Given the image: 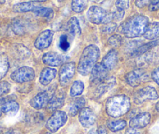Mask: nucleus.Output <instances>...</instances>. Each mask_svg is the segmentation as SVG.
<instances>
[{"label":"nucleus","instance_id":"37998d69","mask_svg":"<svg viewBox=\"0 0 159 134\" xmlns=\"http://www.w3.org/2000/svg\"><path fill=\"white\" fill-rule=\"evenodd\" d=\"M88 134H98V131L95 129H92Z\"/></svg>","mask_w":159,"mask_h":134},{"label":"nucleus","instance_id":"8fccbe9b","mask_svg":"<svg viewBox=\"0 0 159 134\" xmlns=\"http://www.w3.org/2000/svg\"><path fill=\"white\" fill-rule=\"evenodd\" d=\"M0 117H1V112H0Z\"/></svg>","mask_w":159,"mask_h":134},{"label":"nucleus","instance_id":"6ab92c4d","mask_svg":"<svg viewBox=\"0 0 159 134\" xmlns=\"http://www.w3.org/2000/svg\"><path fill=\"white\" fill-rule=\"evenodd\" d=\"M118 62V52L115 50H111L105 55L102 60V64L108 69L111 70L116 67Z\"/></svg>","mask_w":159,"mask_h":134},{"label":"nucleus","instance_id":"79ce46f5","mask_svg":"<svg viewBox=\"0 0 159 134\" xmlns=\"http://www.w3.org/2000/svg\"><path fill=\"white\" fill-rule=\"evenodd\" d=\"M98 134H107V130L104 126H100L98 130Z\"/></svg>","mask_w":159,"mask_h":134},{"label":"nucleus","instance_id":"3c124183","mask_svg":"<svg viewBox=\"0 0 159 134\" xmlns=\"http://www.w3.org/2000/svg\"><path fill=\"white\" fill-rule=\"evenodd\" d=\"M59 1H62V0H59Z\"/></svg>","mask_w":159,"mask_h":134},{"label":"nucleus","instance_id":"f704fd0d","mask_svg":"<svg viewBox=\"0 0 159 134\" xmlns=\"http://www.w3.org/2000/svg\"><path fill=\"white\" fill-rule=\"evenodd\" d=\"M116 7L118 10H127L129 7V0H116Z\"/></svg>","mask_w":159,"mask_h":134},{"label":"nucleus","instance_id":"ea45409f","mask_svg":"<svg viewBox=\"0 0 159 134\" xmlns=\"http://www.w3.org/2000/svg\"><path fill=\"white\" fill-rule=\"evenodd\" d=\"M150 2V0H135V5L138 8H143Z\"/></svg>","mask_w":159,"mask_h":134},{"label":"nucleus","instance_id":"aec40b11","mask_svg":"<svg viewBox=\"0 0 159 134\" xmlns=\"http://www.w3.org/2000/svg\"><path fill=\"white\" fill-rule=\"evenodd\" d=\"M56 74H57L56 69L50 68V67H46V68L43 69L40 74V82L43 86H47L56 78Z\"/></svg>","mask_w":159,"mask_h":134},{"label":"nucleus","instance_id":"2f4dec72","mask_svg":"<svg viewBox=\"0 0 159 134\" xmlns=\"http://www.w3.org/2000/svg\"><path fill=\"white\" fill-rule=\"evenodd\" d=\"M123 38L119 35H113L108 38V44L112 47H119L121 46Z\"/></svg>","mask_w":159,"mask_h":134},{"label":"nucleus","instance_id":"4468645a","mask_svg":"<svg viewBox=\"0 0 159 134\" xmlns=\"http://www.w3.org/2000/svg\"><path fill=\"white\" fill-rule=\"evenodd\" d=\"M41 7L40 2L37 1H30V2H24L17 3L13 7V11L16 13H27V12H34L38 7Z\"/></svg>","mask_w":159,"mask_h":134},{"label":"nucleus","instance_id":"393cba45","mask_svg":"<svg viewBox=\"0 0 159 134\" xmlns=\"http://www.w3.org/2000/svg\"><path fill=\"white\" fill-rule=\"evenodd\" d=\"M11 27L13 32L17 35H24L26 32V29H27L25 23H24L22 20L17 19V18L13 20V22H12Z\"/></svg>","mask_w":159,"mask_h":134},{"label":"nucleus","instance_id":"c85d7f7f","mask_svg":"<svg viewBox=\"0 0 159 134\" xmlns=\"http://www.w3.org/2000/svg\"><path fill=\"white\" fill-rule=\"evenodd\" d=\"M10 63L7 56H0V80L2 79L8 72Z\"/></svg>","mask_w":159,"mask_h":134},{"label":"nucleus","instance_id":"f03ea898","mask_svg":"<svg viewBox=\"0 0 159 134\" xmlns=\"http://www.w3.org/2000/svg\"><path fill=\"white\" fill-rule=\"evenodd\" d=\"M100 57V50L95 45H89L84 50L80 58L77 71L80 75H88L91 74Z\"/></svg>","mask_w":159,"mask_h":134},{"label":"nucleus","instance_id":"4c0bfd02","mask_svg":"<svg viewBox=\"0 0 159 134\" xmlns=\"http://www.w3.org/2000/svg\"><path fill=\"white\" fill-rule=\"evenodd\" d=\"M149 10L151 11H156L159 10V0H150Z\"/></svg>","mask_w":159,"mask_h":134},{"label":"nucleus","instance_id":"a18cd8bd","mask_svg":"<svg viewBox=\"0 0 159 134\" xmlns=\"http://www.w3.org/2000/svg\"><path fill=\"white\" fill-rule=\"evenodd\" d=\"M45 1H47V0H37V2H45Z\"/></svg>","mask_w":159,"mask_h":134},{"label":"nucleus","instance_id":"5701e85b","mask_svg":"<svg viewBox=\"0 0 159 134\" xmlns=\"http://www.w3.org/2000/svg\"><path fill=\"white\" fill-rule=\"evenodd\" d=\"M86 101L84 97H80L76 99L73 104L70 105V109H69V115L71 117L76 116L79 112L84 107Z\"/></svg>","mask_w":159,"mask_h":134},{"label":"nucleus","instance_id":"6e6552de","mask_svg":"<svg viewBox=\"0 0 159 134\" xmlns=\"http://www.w3.org/2000/svg\"><path fill=\"white\" fill-rule=\"evenodd\" d=\"M76 65L75 63L70 62L63 64L59 72V82L61 86H66L70 83L75 74Z\"/></svg>","mask_w":159,"mask_h":134},{"label":"nucleus","instance_id":"c9c22d12","mask_svg":"<svg viewBox=\"0 0 159 134\" xmlns=\"http://www.w3.org/2000/svg\"><path fill=\"white\" fill-rule=\"evenodd\" d=\"M116 27H117V25H116V23H108V24H105V25L102 27V32L105 34H110L116 30Z\"/></svg>","mask_w":159,"mask_h":134},{"label":"nucleus","instance_id":"7c9ffc66","mask_svg":"<svg viewBox=\"0 0 159 134\" xmlns=\"http://www.w3.org/2000/svg\"><path fill=\"white\" fill-rule=\"evenodd\" d=\"M86 1L85 0H72L71 7L75 13H81L86 8Z\"/></svg>","mask_w":159,"mask_h":134},{"label":"nucleus","instance_id":"9d476101","mask_svg":"<svg viewBox=\"0 0 159 134\" xmlns=\"http://www.w3.org/2000/svg\"><path fill=\"white\" fill-rule=\"evenodd\" d=\"M108 70L102 64L98 63L91 72V82L94 84H100L107 78Z\"/></svg>","mask_w":159,"mask_h":134},{"label":"nucleus","instance_id":"a211bd4d","mask_svg":"<svg viewBox=\"0 0 159 134\" xmlns=\"http://www.w3.org/2000/svg\"><path fill=\"white\" fill-rule=\"evenodd\" d=\"M42 61L45 64L49 66H53V67H56V66L61 65L63 60L62 57L57 53H54V52H48L44 54L43 57H42Z\"/></svg>","mask_w":159,"mask_h":134},{"label":"nucleus","instance_id":"58836bf2","mask_svg":"<svg viewBox=\"0 0 159 134\" xmlns=\"http://www.w3.org/2000/svg\"><path fill=\"white\" fill-rule=\"evenodd\" d=\"M151 77H152L153 80L159 86V67L153 71L152 74H151Z\"/></svg>","mask_w":159,"mask_h":134},{"label":"nucleus","instance_id":"e433bc0d","mask_svg":"<svg viewBox=\"0 0 159 134\" xmlns=\"http://www.w3.org/2000/svg\"><path fill=\"white\" fill-rule=\"evenodd\" d=\"M125 15V11L124 10H116V11L113 12V20H116V21H121L123 20V17Z\"/></svg>","mask_w":159,"mask_h":134},{"label":"nucleus","instance_id":"bb28decb","mask_svg":"<svg viewBox=\"0 0 159 134\" xmlns=\"http://www.w3.org/2000/svg\"><path fill=\"white\" fill-rule=\"evenodd\" d=\"M33 13L37 16L42 17L45 18L47 20H51L54 16V11H53L52 9L43 7L42 6L38 7Z\"/></svg>","mask_w":159,"mask_h":134},{"label":"nucleus","instance_id":"cd10ccee","mask_svg":"<svg viewBox=\"0 0 159 134\" xmlns=\"http://www.w3.org/2000/svg\"><path fill=\"white\" fill-rule=\"evenodd\" d=\"M84 89V84L82 81H75L70 88V95L71 97H77L82 94Z\"/></svg>","mask_w":159,"mask_h":134},{"label":"nucleus","instance_id":"a878e982","mask_svg":"<svg viewBox=\"0 0 159 134\" xmlns=\"http://www.w3.org/2000/svg\"><path fill=\"white\" fill-rule=\"evenodd\" d=\"M108 129L112 132H118L124 129L126 126V122L123 119L109 120L107 123Z\"/></svg>","mask_w":159,"mask_h":134},{"label":"nucleus","instance_id":"423d86ee","mask_svg":"<svg viewBox=\"0 0 159 134\" xmlns=\"http://www.w3.org/2000/svg\"><path fill=\"white\" fill-rule=\"evenodd\" d=\"M158 93L152 86H146L134 95V102L137 104H140L149 100H157L158 98Z\"/></svg>","mask_w":159,"mask_h":134},{"label":"nucleus","instance_id":"473e14b6","mask_svg":"<svg viewBox=\"0 0 159 134\" xmlns=\"http://www.w3.org/2000/svg\"><path fill=\"white\" fill-rule=\"evenodd\" d=\"M70 42H69L68 36L66 35H62L59 38V48L62 51H67L70 48Z\"/></svg>","mask_w":159,"mask_h":134},{"label":"nucleus","instance_id":"c03bdc74","mask_svg":"<svg viewBox=\"0 0 159 134\" xmlns=\"http://www.w3.org/2000/svg\"><path fill=\"white\" fill-rule=\"evenodd\" d=\"M155 109H156V111H157V112H159V101L157 103V104H156V105H155Z\"/></svg>","mask_w":159,"mask_h":134},{"label":"nucleus","instance_id":"c756f323","mask_svg":"<svg viewBox=\"0 0 159 134\" xmlns=\"http://www.w3.org/2000/svg\"><path fill=\"white\" fill-rule=\"evenodd\" d=\"M158 42H159L158 41L154 40V41L151 42L149 43H146V44L143 45V46H141V47H138L137 50H135V51L134 52L133 54H134V56H140V55L143 54V53H146L148 50H151V49H152L154 47L157 46V45L158 44Z\"/></svg>","mask_w":159,"mask_h":134},{"label":"nucleus","instance_id":"dca6fc26","mask_svg":"<svg viewBox=\"0 0 159 134\" xmlns=\"http://www.w3.org/2000/svg\"><path fill=\"white\" fill-rule=\"evenodd\" d=\"M144 76V72L143 71H132L126 75V81L132 87H137L141 83Z\"/></svg>","mask_w":159,"mask_h":134},{"label":"nucleus","instance_id":"f3484780","mask_svg":"<svg viewBox=\"0 0 159 134\" xmlns=\"http://www.w3.org/2000/svg\"><path fill=\"white\" fill-rule=\"evenodd\" d=\"M65 102V95L62 92L54 93L48 102V109L50 111H56L63 106Z\"/></svg>","mask_w":159,"mask_h":134},{"label":"nucleus","instance_id":"2eb2a0df","mask_svg":"<svg viewBox=\"0 0 159 134\" xmlns=\"http://www.w3.org/2000/svg\"><path fill=\"white\" fill-rule=\"evenodd\" d=\"M115 84H116V79L114 77H107L95 89L94 96L97 98L101 97L102 95L105 94L110 89H111Z\"/></svg>","mask_w":159,"mask_h":134},{"label":"nucleus","instance_id":"4be33fe9","mask_svg":"<svg viewBox=\"0 0 159 134\" xmlns=\"http://www.w3.org/2000/svg\"><path fill=\"white\" fill-rule=\"evenodd\" d=\"M144 38L146 39L154 41L159 38V22H153L148 25L144 33Z\"/></svg>","mask_w":159,"mask_h":134},{"label":"nucleus","instance_id":"f257e3e1","mask_svg":"<svg viewBox=\"0 0 159 134\" xmlns=\"http://www.w3.org/2000/svg\"><path fill=\"white\" fill-rule=\"evenodd\" d=\"M149 25V19L144 15H134L123 23L119 32L128 38H134L144 35Z\"/></svg>","mask_w":159,"mask_h":134},{"label":"nucleus","instance_id":"412c9836","mask_svg":"<svg viewBox=\"0 0 159 134\" xmlns=\"http://www.w3.org/2000/svg\"><path fill=\"white\" fill-rule=\"evenodd\" d=\"M20 109V105L16 101H8L1 106V112L8 115H15Z\"/></svg>","mask_w":159,"mask_h":134},{"label":"nucleus","instance_id":"72a5a7b5","mask_svg":"<svg viewBox=\"0 0 159 134\" xmlns=\"http://www.w3.org/2000/svg\"><path fill=\"white\" fill-rule=\"evenodd\" d=\"M11 85L7 81L0 82V97L7 94L10 91Z\"/></svg>","mask_w":159,"mask_h":134},{"label":"nucleus","instance_id":"49530a36","mask_svg":"<svg viewBox=\"0 0 159 134\" xmlns=\"http://www.w3.org/2000/svg\"><path fill=\"white\" fill-rule=\"evenodd\" d=\"M91 1L93 2H99L100 0H91Z\"/></svg>","mask_w":159,"mask_h":134},{"label":"nucleus","instance_id":"603ef678","mask_svg":"<svg viewBox=\"0 0 159 134\" xmlns=\"http://www.w3.org/2000/svg\"></svg>","mask_w":159,"mask_h":134},{"label":"nucleus","instance_id":"7ed1b4c3","mask_svg":"<svg viewBox=\"0 0 159 134\" xmlns=\"http://www.w3.org/2000/svg\"><path fill=\"white\" fill-rule=\"evenodd\" d=\"M130 100L123 94L116 95L110 97L107 101L105 109L109 116L113 118L123 116L130 109Z\"/></svg>","mask_w":159,"mask_h":134},{"label":"nucleus","instance_id":"0eeeda50","mask_svg":"<svg viewBox=\"0 0 159 134\" xmlns=\"http://www.w3.org/2000/svg\"><path fill=\"white\" fill-rule=\"evenodd\" d=\"M108 12L97 6H92L90 7L87 13V17L89 21L94 24H101L105 23Z\"/></svg>","mask_w":159,"mask_h":134},{"label":"nucleus","instance_id":"f8f14e48","mask_svg":"<svg viewBox=\"0 0 159 134\" xmlns=\"http://www.w3.org/2000/svg\"><path fill=\"white\" fill-rule=\"evenodd\" d=\"M52 97L48 92H42L34 97L30 101V105L36 110L44 108L48 105L50 99Z\"/></svg>","mask_w":159,"mask_h":134},{"label":"nucleus","instance_id":"1a4fd4ad","mask_svg":"<svg viewBox=\"0 0 159 134\" xmlns=\"http://www.w3.org/2000/svg\"><path fill=\"white\" fill-rule=\"evenodd\" d=\"M54 32L51 30H45L39 34L34 41V47L38 50H42L48 48L52 42Z\"/></svg>","mask_w":159,"mask_h":134},{"label":"nucleus","instance_id":"20e7f679","mask_svg":"<svg viewBox=\"0 0 159 134\" xmlns=\"http://www.w3.org/2000/svg\"><path fill=\"white\" fill-rule=\"evenodd\" d=\"M67 119H68V116L65 112L56 111L46 122V124H45L46 129L50 132L54 133L66 124Z\"/></svg>","mask_w":159,"mask_h":134},{"label":"nucleus","instance_id":"39448f33","mask_svg":"<svg viewBox=\"0 0 159 134\" xmlns=\"http://www.w3.org/2000/svg\"><path fill=\"white\" fill-rule=\"evenodd\" d=\"M35 77V72L32 67L24 66L14 71L10 75V78L13 82L16 83L28 82L32 81Z\"/></svg>","mask_w":159,"mask_h":134},{"label":"nucleus","instance_id":"ddd939ff","mask_svg":"<svg viewBox=\"0 0 159 134\" xmlns=\"http://www.w3.org/2000/svg\"><path fill=\"white\" fill-rule=\"evenodd\" d=\"M151 119V114L148 112H141L134 116L129 121V126L134 129H143L150 123Z\"/></svg>","mask_w":159,"mask_h":134},{"label":"nucleus","instance_id":"b1692460","mask_svg":"<svg viewBox=\"0 0 159 134\" xmlns=\"http://www.w3.org/2000/svg\"><path fill=\"white\" fill-rule=\"evenodd\" d=\"M67 29L73 35H79L81 34V27L80 25V22L75 17H73L69 20L67 23Z\"/></svg>","mask_w":159,"mask_h":134},{"label":"nucleus","instance_id":"09e8293b","mask_svg":"<svg viewBox=\"0 0 159 134\" xmlns=\"http://www.w3.org/2000/svg\"><path fill=\"white\" fill-rule=\"evenodd\" d=\"M5 2V0H0V3H4Z\"/></svg>","mask_w":159,"mask_h":134},{"label":"nucleus","instance_id":"9b49d317","mask_svg":"<svg viewBox=\"0 0 159 134\" xmlns=\"http://www.w3.org/2000/svg\"><path fill=\"white\" fill-rule=\"evenodd\" d=\"M96 115L90 107H84L79 112V121L84 128H90L95 123Z\"/></svg>","mask_w":159,"mask_h":134},{"label":"nucleus","instance_id":"a19ab883","mask_svg":"<svg viewBox=\"0 0 159 134\" xmlns=\"http://www.w3.org/2000/svg\"><path fill=\"white\" fill-rule=\"evenodd\" d=\"M125 134H140V132L137 129H134V128L130 127V129H128L126 130Z\"/></svg>","mask_w":159,"mask_h":134},{"label":"nucleus","instance_id":"de8ad7c7","mask_svg":"<svg viewBox=\"0 0 159 134\" xmlns=\"http://www.w3.org/2000/svg\"><path fill=\"white\" fill-rule=\"evenodd\" d=\"M2 127L0 126V134H2Z\"/></svg>","mask_w":159,"mask_h":134}]
</instances>
